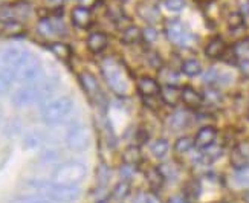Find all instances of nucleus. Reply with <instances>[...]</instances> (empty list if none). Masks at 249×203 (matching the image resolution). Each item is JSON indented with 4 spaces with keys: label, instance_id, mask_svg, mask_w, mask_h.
<instances>
[{
    "label": "nucleus",
    "instance_id": "40",
    "mask_svg": "<svg viewBox=\"0 0 249 203\" xmlns=\"http://www.w3.org/2000/svg\"><path fill=\"white\" fill-rule=\"evenodd\" d=\"M95 203H109V200H107V199H100V200H96Z\"/></svg>",
    "mask_w": 249,
    "mask_h": 203
},
{
    "label": "nucleus",
    "instance_id": "23",
    "mask_svg": "<svg viewBox=\"0 0 249 203\" xmlns=\"http://www.w3.org/2000/svg\"><path fill=\"white\" fill-rule=\"evenodd\" d=\"M168 150H170V144H168L167 139H164V137L156 139V141L151 144V154H153L156 159L165 157L167 153H168Z\"/></svg>",
    "mask_w": 249,
    "mask_h": 203
},
{
    "label": "nucleus",
    "instance_id": "37",
    "mask_svg": "<svg viewBox=\"0 0 249 203\" xmlns=\"http://www.w3.org/2000/svg\"><path fill=\"white\" fill-rule=\"evenodd\" d=\"M109 176H110L109 168L104 167V165H101L100 169H98V182H100L101 185H106V184H107V180H109Z\"/></svg>",
    "mask_w": 249,
    "mask_h": 203
},
{
    "label": "nucleus",
    "instance_id": "2",
    "mask_svg": "<svg viewBox=\"0 0 249 203\" xmlns=\"http://www.w3.org/2000/svg\"><path fill=\"white\" fill-rule=\"evenodd\" d=\"M88 176V165L83 160L71 159L58 164L52 171V180L64 185H78Z\"/></svg>",
    "mask_w": 249,
    "mask_h": 203
},
{
    "label": "nucleus",
    "instance_id": "25",
    "mask_svg": "<svg viewBox=\"0 0 249 203\" xmlns=\"http://www.w3.org/2000/svg\"><path fill=\"white\" fill-rule=\"evenodd\" d=\"M45 141V136H43L40 132H31L25 136L23 139V144H25V148H37L43 144Z\"/></svg>",
    "mask_w": 249,
    "mask_h": 203
},
{
    "label": "nucleus",
    "instance_id": "34",
    "mask_svg": "<svg viewBox=\"0 0 249 203\" xmlns=\"http://www.w3.org/2000/svg\"><path fill=\"white\" fill-rule=\"evenodd\" d=\"M219 80V72L217 69H214V68H210L207 72L203 73V81L207 83V84H213Z\"/></svg>",
    "mask_w": 249,
    "mask_h": 203
},
{
    "label": "nucleus",
    "instance_id": "18",
    "mask_svg": "<svg viewBox=\"0 0 249 203\" xmlns=\"http://www.w3.org/2000/svg\"><path fill=\"white\" fill-rule=\"evenodd\" d=\"M141 159H142V154H141V148L138 145H130L124 150V153H123L124 165L136 168L141 162Z\"/></svg>",
    "mask_w": 249,
    "mask_h": 203
},
{
    "label": "nucleus",
    "instance_id": "7",
    "mask_svg": "<svg viewBox=\"0 0 249 203\" xmlns=\"http://www.w3.org/2000/svg\"><path fill=\"white\" fill-rule=\"evenodd\" d=\"M41 87L40 85H23L13 95V104L16 107H28L41 101Z\"/></svg>",
    "mask_w": 249,
    "mask_h": 203
},
{
    "label": "nucleus",
    "instance_id": "4",
    "mask_svg": "<svg viewBox=\"0 0 249 203\" xmlns=\"http://www.w3.org/2000/svg\"><path fill=\"white\" fill-rule=\"evenodd\" d=\"M103 77L107 85L116 93V95H125L128 89V83L125 78V73L123 68L115 60H106L103 63Z\"/></svg>",
    "mask_w": 249,
    "mask_h": 203
},
{
    "label": "nucleus",
    "instance_id": "28",
    "mask_svg": "<svg viewBox=\"0 0 249 203\" xmlns=\"http://www.w3.org/2000/svg\"><path fill=\"white\" fill-rule=\"evenodd\" d=\"M139 14L142 16L145 20L151 21V20H155V16L159 14V11H158V6H156V5L141 3V5H139Z\"/></svg>",
    "mask_w": 249,
    "mask_h": 203
},
{
    "label": "nucleus",
    "instance_id": "6",
    "mask_svg": "<svg viewBox=\"0 0 249 203\" xmlns=\"http://www.w3.org/2000/svg\"><path fill=\"white\" fill-rule=\"evenodd\" d=\"M32 60V55L28 51L18 49V48H9L2 53V63L3 66L14 69L17 73L18 70L26 66V64Z\"/></svg>",
    "mask_w": 249,
    "mask_h": 203
},
{
    "label": "nucleus",
    "instance_id": "26",
    "mask_svg": "<svg viewBox=\"0 0 249 203\" xmlns=\"http://www.w3.org/2000/svg\"><path fill=\"white\" fill-rule=\"evenodd\" d=\"M37 31L43 37H51L55 34V28H53V23L49 18H41L37 23Z\"/></svg>",
    "mask_w": 249,
    "mask_h": 203
},
{
    "label": "nucleus",
    "instance_id": "24",
    "mask_svg": "<svg viewBox=\"0 0 249 203\" xmlns=\"http://www.w3.org/2000/svg\"><path fill=\"white\" fill-rule=\"evenodd\" d=\"M194 147V139L190 137V136H180L176 139L175 142V152L179 153V154H185L188 153L190 150Z\"/></svg>",
    "mask_w": 249,
    "mask_h": 203
},
{
    "label": "nucleus",
    "instance_id": "20",
    "mask_svg": "<svg viewBox=\"0 0 249 203\" xmlns=\"http://www.w3.org/2000/svg\"><path fill=\"white\" fill-rule=\"evenodd\" d=\"M17 78V72L11 68L3 66V69H0V95L9 90L11 84L14 83V80Z\"/></svg>",
    "mask_w": 249,
    "mask_h": 203
},
{
    "label": "nucleus",
    "instance_id": "27",
    "mask_svg": "<svg viewBox=\"0 0 249 203\" xmlns=\"http://www.w3.org/2000/svg\"><path fill=\"white\" fill-rule=\"evenodd\" d=\"M51 51L55 53V55L61 60H68L71 57V48L66 45V43H52L51 45Z\"/></svg>",
    "mask_w": 249,
    "mask_h": 203
},
{
    "label": "nucleus",
    "instance_id": "11",
    "mask_svg": "<svg viewBox=\"0 0 249 203\" xmlns=\"http://www.w3.org/2000/svg\"><path fill=\"white\" fill-rule=\"evenodd\" d=\"M136 89L139 92L141 96L144 98H155L160 93V85L158 83V80L151 78V77H141L136 81Z\"/></svg>",
    "mask_w": 249,
    "mask_h": 203
},
{
    "label": "nucleus",
    "instance_id": "17",
    "mask_svg": "<svg viewBox=\"0 0 249 203\" xmlns=\"http://www.w3.org/2000/svg\"><path fill=\"white\" fill-rule=\"evenodd\" d=\"M225 51H226V45H225L223 38H220V37L211 38L207 43V46H205V53H207V57H210V58H220L225 53Z\"/></svg>",
    "mask_w": 249,
    "mask_h": 203
},
{
    "label": "nucleus",
    "instance_id": "12",
    "mask_svg": "<svg viewBox=\"0 0 249 203\" xmlns=\"http://www.w3.org/2000/svg\"><path fill=\"white\" fill-rule=\"evenodd\" d=\"M71 20L73 26H77L78 29H88L92 25V13L88 6H75L71 13Z\"/></svg>",
    "mask_w": 249,
    "mask_h": 203
},
{
    "label": "nucleus",
    "instance_id": "36",
    "mask_svg": "<svg viewBox=\"0 0 249 203\" xmlns=\"http://www.w3.org/2000/svg\"><path fill=\"white\" fill-rule=\"evenodd\" d=\"M57 157H58V153L55 152V150H48V152H45L41 154L40 160L45 164H53L57 160Z\"/></svg>",
    "mask_w": 249,
    "mask_h": 203
},
{
    "label": "nucleus",
    "instance_id": "13",
    "mask_svg": "<svg viewBox=\"0 0 249 203\" xmlns=\"http://www.w3.org/2000/svg\"><path fill=\"white\" fill-rule=\"evenodd\" d=\"M180 101L191 109H197L203 102V96L191 85H183L180 89Z\"/></svg>",
    "mask_w": 249,
    "mask_h": 203
},
{
    "label": "nucleus",
    "instance_id": "41",
    "mask_svg": "<svg viewBox=\"0 0 249 203\" xmlns=\"http://www.w3.org/2000/svg\"><path fill=\"white\" fill-rule=\"evenodd\" d=\"M245 200H246V203H249V192H248V194L245 196Z\"/></svg>",
    "mask_w": 249,
    "mask_h": 203
},
{
    "label": "nucleus",
    "instance_id": "8",
    "mask_svg": "<svg viewBox=\"0 0 249 203\" xmlns=\"http://www.w3.org/2000/svg\"><path fill=\"white\" fill-rule=\"evenodd\" d=\"M41 77H43V68L34 58H32L26 66L21 68L17 73V78L25 85H37Z\"/></svg>",
    "mask_w": 249,
    "mask_h": 203
},
{
    "label": "nucleus",
    "instance_id": "38",
    "mask_svg": "<svg viewBox=\"0 0 249 203\" xmlns=\"http://www.w3.org/2000/svg\"><path fill=\"white\" fill-rule=\"evenodd\" d=\"M239 69L245 78H249V58H243L239 63Z\"/></svg>",
    "mask_w": 249,
    "mask_h": 203
},
{
    "label": "nucleus",
    "instance_id": "29",
    "mask_svg": "<svg viewBox=\"0 0 249 203\" xmlns=\"http://www.w3.org/2000/svg\"><path fill=\"white\" fill-rule=\"evenodd\" d=\"M46 197H43L40 194H26V196H18L16 197L11 203H49Z\"/></svg>",
    "mask_w": 249,
    "mask_h": 203
},
{
    "label": "nucleus",
    "instance_id": "9",
    "mask_svg": "<svg viewBox=\"0 0 249 203\" xmlns=\"http://www.w3.org/2000/svg\"><path fill=\"white\" fill-rule=\"evenodd\" d=\"M165 34L170 38V41L176 43L179 46H185L188 45V41L191 38L190 32L187 31V28L183 26L179 20H170L165 25Z\"/></svg>",
    "mask_w": 249,
    "mask_h": 203
},
{
    "label": "nucleus",
    "instance_id": "35",
    "mask_svg": "<svg viewBox=\"0 0 249 203\" xmlns=\"http://www.w3.org/2000/svg\"><path fill=\"white\" fill-rule=\"evenodd\" d=\"M158 38V32L155 28L147 26L145 29H142V40H145L147 43H153Z\"/></svg>",
    "mask_w": 249,
    "mask_h": 203
},
{
    "label": "nucleus",
    "instance_id": "42",
    "mask_svg": "<svg viewBox=\"0 0 249 203\" xmlns=\"http://www.w3.org/2000/svg\"><path fill=\"white\" fill-rule=\"evenodd\" d=\"M49 203H52V202H49Z\"/></svg>",
    "mask_w": 249,
    "mask_h": 203
},
{
    "label": "nucleus",
    "instance_id": "10",
    "mask_svg": "<svg viewBox=\"0 0 249 203\" xmlns=\"http://www.w3.org/2000/svg\"><path fill=\"white\" fill-rule=\"evenodd\" d=\"M215 137H217V128L213 125H205L197 132L194 137V145L200 150H207L214 145Z\"/></svg>",
    "mask_w": 249,
    "mask_h": 203
},
{
    "label": "nucleus",
    "instance_id": "32",
    "mask_svg": "<svg viewBox=\"0 0 249 203\" xmlns=\"http://www.w3.org/2000/svg\"><path fill=\"white\" fill-rule=\"evenodd\" d=\"M185 122H187V115L183 113V112H178V113L173 115V118H171V124H173V127H175V128L183 127V125H185Z\"/></svg>",
    "mask_w": 249,
    "mask_h": 203
},
{
    "label": "nucleus",
    "instance_id": "3",
    "mask_svg": "<svg viewBox=\"0 0 249 203\" xmlns=\"http://www.w3.org/2000/svg\"><path fill=\"white\" fill-rule=\"evenodd\" d=\"M73 109V100L71 96H60L49 101L41 110V119L48 125H57L63 122Z\"/></svg>",
    "mask_w": 249,
    "mask_h": 203
},
{
    "label": "nucleus",
    "instance_id": "5",
    "mask_svg": "<svg viewBox=\"0 0 249 203\" xmlns=\"http://www.w3.org/2000/svg\"><path fill=\"white\" fill-rule=\"evenodd\" d=\"M90 144V132L81 122L72 124L66 132V145L73 152H83Z\"/></svg>",
    "mask_w": 249,
    "mask_h": 203
},
{
    "label": "nucleus",
    "instance_id": "33",
    "mask_svg": "<svg viewBox=\"0 0 249 203\" xmlns=\"http://www.w3.org/2000/svg\"><path fill=\"white\" fill-rule=\"evenodd\" d=\"M185 6V0H165V8L173 13H178Z\"/></svg>",
    "mask_w": 249,
    "mask_h": 203
},
{
    "label": "nucleus",
    "instance_id": "1",
    "mask_svg": "<svg viewBox=\"0 0 249 203\" xmlns=\"http://www.w3.org/2000/svg\"><path fill=\"white\" fill-rule=\"evenodd\" d=\"M28 186L37 191L40 196L46 197L52 203H73L81 196V188L78 185H64L53 180H31Z\"/></svg>",
    "mask_w": 249,
    "mask_h": 203
},
{
    "label": "nucleus",
    "instance_id": "30",
    "mask_svg": "<svg viewBox=\"0 0 249 203\" xmlns=\"http://www.w3.org/2000/svg\"><path fill=\"white\" fill-rule=\"evenodd\" d=\"M243 23H245V17L242 13H232L228 16V26L231 29L240 28V26H243Z\"/></svg>",
    "mask_w": 249,
    "mask_h": 203
},
{
    "label": "nucleus",
    "instance_id": "15",
    "mask_svg": "<svg viewBox=\"0 0 249 203\" xmlns=\"http://www.w3.org/2000/svg\"><path fill=\"white\" fill-rule=\"evenodd\" d=\"M160 98L164 104L175 107L180 101V89L175 84H165L164 87H160Z\"/></svg>",
    "mask_w": 249,
    "mask_h": 203
},
{
    "label": "nucleus",
    "instance_id": "39",
    "mask_svg": "<svg viewBox=\"0 0 249 203\" xmlns=\"http://www.w3.org/2000/svg\"><path fill=\"white\" fill-rule=\"evenodd\" d=\"M167 203H187V202L183 200L182 197H179V196H175V197H171Z\"/></svg>",
    "mask_w": 249,
    "mask_h": 203
},
{
    "label": "nucleus",
    "instance_id": "16",
    "mask_svg": "<svg viewBox=\"0 0 249 203\" xmlns=\"http://www.w3.org/2000/svg\"><path fill=\"white\" fill-rule=\"evenodd\" d=\"M80 84L84 89V92L90 96H96L100 93V84L90 72H81L80 73Z\"/></svg>",
    "mask_w": 249,
    "mask_h": 203
},
{
    "label": "nucleus",
    "instance_id": "31",
    "mask_svg": "<svg viewBox=\"0 0 249 203\" xmlns=\"http://www.w3.org/2000/svg\"><path fill=\"white\" fill-rule=\"evenodd\" d=\"M133 203H160V200L150 192H139V194L133 199Z\"/></svg>",
    "mask_w": 249,
    "mask_h": 203
},
{
    "label": "nucleus",
    "instance_id": "22",
    "mask_svg": "<svg viewBox=\"0 0 249 203\" xmlns=\"http://www.w3.org/2000/svg\"><path fill=\"white\" fill-rule=\"evenodd\" d=\"M180 70L183 75H187V77L193 78V77H197V75L202 73V64L197 61V60H185L182 63V66H180Z\"/></svg>",
    "mask_w": 249,
    "mask_h": 203
},
{
    "label": "nucleus",
    "instance_id": "14",
    "mask_svg": "<svg viewBox=\"0 0 249 203\" xmlns=\"http://www.w3.org/2000/svg\"><path fill=\"white\" fill-rule=\"evenodd\" d=\"M86 45H88V49L92 53H101L107 48V45H109V38H107L104 32L96 31L89 34L88 40H86Z\"/></svg>",
    "mask_w": 249,
    "mask_h": 203
},
{
    "label": "nucleus",
    "instance_id": "19",
    "mask_svg": "<svg viewBox=\"0 0 249 203\" xmlns=\"http://www.w3.org/2000/svg\"><path fill=\"white\" fill-rule=\"evenodd\" d=\"M121 40L124 45H136L138 41L142 40V29L138 28L136 25H130L123 31Z\"/></svg>",
    "mask_w": 249,
    "mask_h": 203
},
{
    "label": "nucleus",
    "instance_id": "21",
    "mask_svg": "<svg viewBox=\"0 0 249 203\" xmlns=\"http://www.w3.org/2000/svg\"><path fill=\"white\" fill-rule=\"evenodd\" d=\"M130 189H132V185H130L128 180H120L118 184L113 186V191H112V197L115 202H124L128 194H130Z\"/></svg>",
    "mask_w": 249,
    "mask_h": 203
}]
</instances>
